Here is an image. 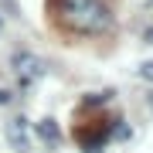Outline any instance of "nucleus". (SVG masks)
<instances>
[{"mask_svg":"<svg viewBox=\"0 0 153 153\" xmlns=\"http://www.w3.org/2000/svg\"><path fill=\"white\" fill-rule=\"evenodd\" d=\"M58 21L75 34H105L112 14L102 0H58Z\"/></svg>","mask_w":153,"mask_h":153,"instance_id":"f257e3e1","label":"nucleus"},{"mask_svg":"<svg viewBox=\"0 0 153 153\" xmlns=\"http://www.w3.org/2000/svg\"><path fill=\"white\" fill-rule=\"evenodd\" d=\"M14 68H17V78H21V85L38 82L44 71H48V65H44L41 58H34L31 51H17V55H14Z\"/></svg>","mask_w":153,"mask_h":153,"instance_id":"f03ea898","label":"nucleus"},{"mask_svg":"<svg viewBox=\"0 0 153 153\" xmlns=\"http://www.w3.org/2000/svg\"><path fill=\"white\" fill-rule=\"evenodd\" d=\"M7 143H10L17 153L27 150V119H10L7 123Z\"/></svg>","mask_w":153,"mask_h":153,"instance_id":"7ed1b4c3","label":"nucleus"},{"mask_svg":"<svg viewBox=\"0 0 153 153\" xmlns=\"http://www.w3.org/2000/svg\"><path fill=\"white\" fill-rule=\"evenodd\" d=\"M38 136H41L44 143H51V146H58V143H61V129H58L55 119H41V123H38Z\"/></svg>","mask_w":153,"mask_h":153,"instance_id":"20e7f679","label":"nucleus"},{"mask_svg":"<svg viewBox=\"0 0 153 153\" xmlns=\"http://www.w3.org/2000/svg\"><path fill=\"white\" fill-rule=\"evenodd\" d=\"M140 75L146 78V82H153V61H143V65H140Z\"/></svg>","mask_w":153,"mask_h":153,"instance_id":"39448f33","label":"nucleus"},{"mask_svg":"<svg viewBox=\"0 0 153 153\" xmlns=\"http://www.w3.org/2000/svg\"><path fill=\"white\" fill-rule=\"evenodd\" d=\"M10 102V92H4V88H0V105H7Z\"/></svg>","mask_w":153,"mask_h":153,"instance_id":"423d86ee","label":"nucleus"},{"mask_svg":"<svg viewBox=\"0 0 153 153\" xmlns=\"http://www.w3.org/2000/svg\"><path fill=\"white\" fill-rule=\"evenodd\" d=\"M0 27H4V21H0Z\"/></svg>","mask_w":153,"mask_h":153,"instance_id":"0eeeda50","label":"nucleus"},{"mask_svg":"<svg viewBox=\"0 0 153 153\" xmlns=\"http://www.w3.org/2000/svg\"><path fill=\"white\" fill-rule=\"evenodd\" d=\"M150 102H153V99H150Z\"/></svg>","mask_w":153,"mask_h":153,"instance_id":"6e6552de","label":"nucleus"}]
</instances>
